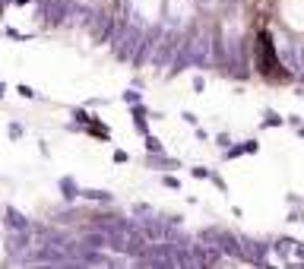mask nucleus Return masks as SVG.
Wrapping results in <instances>:
<instances>
[{
    "label": "nucleus",
    "instance_id": "nucleus-1",
    "mask_svg": "<svg viewBox=\"0 0 304 269\" xmlns=\"http://www.w3.org/2000/svg\"><path fill=\"white\" fill-rule=\"evenodd\" d=\"M73 10V0H35V13L48 25H67Z\"/></svg>",
    "mask_w": 304,
    "mask_h": 269
},
{
    "label": "nucleus",
    "instance_id": "nucleus-2",
    "mask_svg": "<svg viewBox=\"0 0 304 269\" xmlns=\"http://www.w3.org/2000/svg\"><path fill=\"white\" fill-rule=\"evenodd\" d=\"M269 244L266 241H254V238H241V260H247V263H257V266H263L269 263Z\"/></svg>",
    "mask_w": 304,
    "mask_h": 269
},
{
    "label": "nucleus",
    "instance_id": "nucleus-3",
    "mask_svg": "<svg viewBox=\"0 0 304 269\" xmlns=\"http://www.w3.org/2000/svg\"><path fill=\"white\" fill-rule=\"evenodd\" d=\"M3 225H6V231H32V222L19 209H13V206L3 209Z\"/></svg>",
    "mask_w": 304,
    "mask_h": 269
},
{
    "label": "nucleus",
    "instance_id": "nucleus-4",
    "mask_svg": "<svg viewBox=\"0 0 304 269\" xmlns=\"http://www.w3.org/2000/svg\"><path fill=\"white\" fill-rule=\"evenodd\" d=\"M80 196L83 199H92V203H99V206H111V203H114V193H111V190H92V187H86Z\"/></svg>",
    "mask_w": 304,
    "mask_h": 269
},
{
    "label": "nucleus",
    "instance_id": "nucleus-5",
    "mask_svg": "<svg viewBox=\"0 0 304 269\" xmlns=\"http://www.w3.org/2000/svg\"><path fill=\"white\" fill-rule=\"evenodd\" d=\"M57 187H60V193H64L67 203H76V196L83 193V187H76V180H73V178H60V180H57Z\"/></svg>",
    "mask_w": 304,
    "mask_h": 269
},
{
    "label": "nucleus",
    "instance_id": "nucleus-6",
    "mask_svg": "<svg viewBox=\"0 0 304 269\" xmlns=\"http://www.w3.org/2000/svg\"><path fill=\"white\" fill-rule=\"evenodd\" d=\"M146 165L149 168H159V171H165V168H178V159H165V152L162 155H146Z\"/></svg>",
    "mask_w": 304,
    "mask_h": 269
},
{
    "label": "nucleus",
    "instance_id": "nucleus-7",
    "mask_svg": "<svg viewBox=\"0 0 304 269\" xmlns=\"http://www.w3.org/2000/svg\"><path fill=\"white\" fill-rule=\"evenodd\" d=\"M165 152V146L159 136H152V133H146V155H162Z\"/></svg>",
    "mask_w": 304,
    "mask_h": 269
},
{
    "label": "nucleus",
    "instance_id": "nucleus-8",
    "mask_svg": "<svg viewBox=\"0 0 304 269\" xmlns=\"http://www.w3.org/2000/svg\"><path fill=\"white\" fill-rule=\"evenodd\" d=\"M257 152H260V143H257V140L241 143V155H257Z\"/></svg>",
    "mask_w": 304,
    "mask_h": 269
},
{
    "label": "nucleus",
    "instance_id": "nucleus-9",
    "mask_svg": "<svg viewBox=\"0 0 304 269\" xmlns=\"http://www.w3.org/2000/svg\"><path fill=\"white\" fill-rule=\"evenodd\" d=\"M263 117H266V124H263V127H279V124H282V117L276 114V111H263Z\"/></svg>",
    "mask_w": 304,
    "mask_h": 269
},
{
    "label": "nucleus",
    "instance_id": "nucleus-10",
    "mask_svg": "<svg viewBox=\"0 0 304 269\" xmlns=\"http://www.w3.org/2000/svg\"><path fill=\"white\" fill-rule=\"evenodd\" d=\"M6 133H10V140H22V133H25V130H22V124H16V120H13V124L6 127Z\"/></svg>",
    "mask_w": 304,
    "mask_h": 269
},
{
    "label": "nucleus",
    "instance_id": "nucleus-11",
    "mask_svg": "<svg viewBox=\"0 0 304 269\" xmlns=\"http://www.w3.org/2000/svg\"><path fill=\"white\" fill-rule=\"evenodd\" d=\"M73 117H76V120H80V124H83V127H89V124H92V120H95V117H89V114H86V111H83V108H73Z\"/></svg>",
    "mask_w": 304,
    "mask_h": 269
},
{
    "label": "nucleus",
    "instance_id": "nucleus-12",
    "mask_svg": "<svg viewBox=\"0 0 304 269\" xmlns=\"http://www.w3.org/2000/svg\"><path fill=\"white\" fill-rule=\"evenodd\" d=\"M124 101H127V105H140V92L127 89V92H124Z\"/></svg>",
    "mask_w": 304,
    "mask_h": 269
},
{
    "label": "nucleus",
    "instance_id": "nucleus-13",
    "mask_svg": "<svg viewBox=\"0 0 304 269\" xmlns=\"http://www.w3.org/2000/svg\"><path fill=\"white\" fill-rule=\"evenodd\" d=\"M194 178H197V180H209V168H203V165H197V168H194Z\"/></svg>",
    "mask_w": 304,
    "mask_h": 269
},
{
    "label": "nucleus",
    "instance_id": "nucleus-14",
    "mask_svg": "<svg viewBox=\"0 0 304 269\" xmlns=\"http://www.w3.org/2000/svg\"><path fill=\"white\" fill-rule=\"evenodd\" d=\"M209 180H212V184H215V187L222 190V193H225V190H228V184H225V180H222L219 175H215V171H209Z\"/></svg>",
    "mask_w": 304,
    "mask_h": 269
},
{
    "label": "nucleus",
    "instance_id": "nucleus-15",
    "mask_svg": "<svg viewBox=\"0 0 304 269\" xmlns=\"http://www.w3.org/2000/svg\"><path fill=\"white\" fill-rule=\"evenodd\" d=\"M162 184L171 187V190H181V180H178V178H162Z\"/></svg>",
    "mask_w": 304,
    "mask_h": 269
},
{
    "label": "nucleus",
    "instance_id": "nucleus-16",
    "mask_svg": "<svg viewBox=\"0 0 304 269\" xmlns=\"http://www.w3.org/2000/svg\"><path fill=\"white\" fill-rule=\"evenodd\" d=\"M16 92H19V95H22V98H35V92H32V89H29V86H19V89H16Z\"/></svg>",
    "mask_w": 304,
    "mask_h": 269
},
{
    "label": "nucleus",
    "instance_id": "nucleus-17",
    "mask_svg": "<svg viewBox=\"0 0 304 269\" xmlns=\"http://www.w3.org/2000/svg\"><path fill=\"white\" fill-rule=\"evenodd\" d=\"M10 3H13V0H0V13H3V10H6V6H10Z\"/></svg>",
    "mask_w": 304,
    "mask_h": 269
},
{
    "label": "nucleus",
    "instance_id": "nucleus-18",
    "mask_svg": "<svg viewBox=\"0 0 304 269\" xmlns=\"http://www.w3.org/2000/svg\"><path fill=\"white\" fill-rule=\"evenodd\" d=\"M13 3H16V6H25V3H29V0H13Z\"/></svg>",
    "mask_w": 304,
    "mask_h": 269
},
{
    "label": "nucleus",
    "instance_id": "nucleus-19",
    "mask_svg": "<svg viewBox=\"0 0 304 269\" xmlns=\"http://www.w3.org/2000/svg\"><path fill=\"white\" fill-rule=\"evenodd\" d=\"M298 136H304V127H301V124H298Z\"/></svg>",
    "mask_w": 304,
    "mask_h": 269
},
{
    "label": "nucleus",
    "instance_id": "nucleus-20",
    "mask_svg": "<svg viewBox=\"0 0 304 269\" xmlns=\"http://www.w3.org/2000/svg\"><path fill=\"white\" fill-rule=\"evenodd\" d=\"M3 92H6V86H3V83H0V95H3Z\"/></svg>",
    "mask_w": 304,
    "mask_h": 269
}]
</instances>
